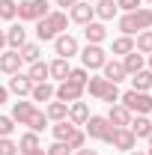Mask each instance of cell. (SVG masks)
<instances>
[{"mask_svg": "<svg viewBox=\"0 0 152 155\" xmlns=\"http://www.w3.org/2000/svg\"><path fill=\"white\" fill-rule=\"evenodd\" d=\"M66 27H69V12L54 9V12H48L45 18L36 21V39L39 42H54L60 33H66Z\"/></svg>", "mask_w": 152, "mask_h": 155, "instance_id": "obj_1", "label": "cell"}, {"mask_svg": "<svg viewBox=\"0 0 152 155\" xmlns=\"http://www.w3.org/2000/svg\"><path fill=\"white\" fill-rule=\"evenodd\" d=\"M116 27H119L122 36H137V33H143V30H152L149 6H140V9H134V12H122L119 21H116Z\"/></svg>", "mask_w": 152, "mask_h": 155, "instance_id": "obj_2", "label": "cell"}, {"mask_svg": "<svg viewBox=\"0 0 152 155\" xmlns=\"http://www.w3.org/2000/svg\"><path fill=\"white\" fill-rule=\"evenodd\" d=\"M87 93L98 101H107V104H116L119 101V87H116L114 81H107V78H90L87 81Z\"/></svg>", "mask_w": 152, "mask_h": 155, "instance_id": "obj_3", "label": "cell"}, {"mask_svg": "<svg viewBox=\"0 0 152 155\" xmlns=\"http://www.w3.org/2000/svg\"><path fill=\"white\" fill-rule=\"evenodd\" d=\"M119 104H122L125 110L137 114V116H146V114H152V93L128 90V93H122V96H119Z\"/></svg>", "mask_w": 152, "mask_h": 155, "instance_id": "obj_4", "label": "cell"}, {"mask_svg": "<svg viewBox=\"0 0 152 155\" xmlns=\"http://www.w3.org/2000/svg\"><path fill=\"white\" fill-rule=\"evenodd\" d=\"M51 12V3L48 0H21L18 3V21L24 24V21H33L36 24L39 18H45Z\"/></svg>", "mask_w": 152, "mask_h": 155, "instance_id": "obj_5", "label": "cell"}, {"mask_svg": "<svg viewBox=\"0 0 152 155\" xmlns=\"http://www.w3.org/2000/svg\"><path fill=\"white\" fill-rule=\"evenodd\" d=\"M84 134L93 137V140H101V143H111L114 125L107 122V116H90V119L84 122Z\"/></svg>", "mask_w": 152, "mask_h": 155, "instance_id": "obj_6", "label": "cell"}, {"mask_svg": "<svg viewBox=\"0 0 152 155\" xmlns=\"http://www.w3.org/2000/svg\"><path fill=\"white\" fill-rule=\"evenodd\" d=\"M81 54V63H84V69L87 72H93V69H101L104 63H107V51L101 48V45H87L84 51H78Z\"/></svg>", "mask_w": 152, "mask_h": 155, "instance_id": "obj_7", "label": "cell"}, {"mask_svg": "<svg viewBox=\"0 0 152 155\" xmlns=\"http://www.w3.org/2000/svg\"><path fill=\"white\" fill-rule=\"evenodd\" d=\"M84 87L75 84V81H60V87H54V98L57 101H66V104H72V101H81L84 98Z\"/></svg>", "mask_w": 152, "mask_h": 155, "instance_id": "obj_8", "label": "cell"}, {"mask_svg": "<svg viewBox=\"0 0 152 155\" xmlns=\"http://www.w3.org/2000/svg\"><path fill=\"white\" fill-rule=\"evenodd\" d=\"M78 51H81V45H78V39L72 36V33H60L57 39H54V54L63 60H69V57H75Z\"/></svg>", "mask_w": 152, "mask_h": 155, "instance_id": "obj_9", "label": "cell"}, {"mask_svg": "<svg viewBox=\"0 0 152 155\" xmlns=\"http://www.w3.org/2000/svg\"><path fill=\"white\" fill-rule=\"evenodd\" d=\"M6 90L12 93V96H30V90H33V81L27 78V72H15V75H9V84H6Z\"/></svg>", "mask_w": 152, "mask_h": 155, "instance_id": "obj_10", "label": "cell"}, {"mask_svg": "<svg viewBox=\"0 0 152 155\" xmlns=\"http://www.w3.org/2000/svg\"><path fill=\"white\" fill-rule=\"evenodd\" d=\"M69 21H75V24H90V21H95V9L93 3H87V0H78L75 6L69 9Z\"/></svg>", "mask_w": 152, "mask_h": 155, "instance_id": "obj_11", "label": "cell"}, {"mask_svg": "<svg viewBox=\"0 0 152 155\" xmlns=\"http://www.w3.org/2000/svg\"><path fill=\"white\" fill-rule=\"evenodd\" d=\"M111 146L119 149V152H131L134 146H137V137L131 134V128H114V134H111Z\"/></svg>", "mask_w": 152, "mask_h": 155, "instance_id": "obj_12", "label": "cell"}, {"mask_svg": "<svg viewBox=\"0 0 152 155\" xmlns=\"http://www.w3.org/2000/svg\"><path fill=\"white\" fill-rule=\"evenodd\" d=\"M21 66H24V60H21L18 51H12V48L0 51V72H6V75H15V72H21Z\"/></svg>", "mask_w": 152, "mask_h": 155, "instance_id": "obj_13", "label": "cell"}, {"mask_svg": "<svg viewBox=\"0 0 152 155\" xmlns=\"http://www.w3.org/2000/svg\"><path fill=\"white\" fill-rule=\"evenodd\" d=\"M84 39H87V45H101V42L107 39L104 21H90V24H84Z\"/></svg>", "mask_w": 152, "mask_h": 155, "instance_id": "obj_14", "label": "cell"}, {"mask_svg": "<svg viewBox=\"0 0 152 155\" xmlns=\"http://www.w3.org/2000/svg\"><path fill=\"white\" fill-rule=\"evenodd\" d=\"M33 114H36V104H33V101H24V98H18V101L12 104V114H9V116L15 119V125H27Z\"/></svg>", "mask_w": 152, "mask_h": 155, "instance_id": "obj_15", "label": "cell"}, {"mask_svg": "<svg viewBox=\"0 0 152 155\" xmlns=\"http://www.w3.org/2000/svg\"><path fill=\"white\" fill-rule=\"evenodd\" d=\"M27 42V27L24 24H12V27H6V48H12V51H18L21 45Z\"/></svg>", "mask_w": 152, "mask_h": 155, "instance_id": "obj_16", "label": "cell"}, {"mask_svg": "<svg viewBox=\"0 0 152 155\" xmlns=\"http://www.w3.org/2000/svg\"><path fill=\"white\" fill-rule=\"evenodd\" d=\"M131 110H125L122 104H111V110H107V122L114 125V128H128V122H131Z\"/></svg>", "mask_w": 152, "mask_h": 155, "instance_id": "obj_17", "label": "cell"}, {"mask_svg": "<svg viewBox=\"0 0 152 155\" xmlns=\"http://www.w3.org/2000/svg\"><path fill=\"white\" fill-rule=\"evenodd\" d=\"M101 72H104V78H107V81H114V84H119V81H125V78H128V72H125V66H122V60H111L107 57V63H104V66H101Z\"/></svg>", "mask_w": 152, "mask_h": 155, "instance_id": "obj_18", "label": "cell"}, {"mask_svg": "<svg viewBox=\"0 0 152 155\" xmlns=\"http://www.w3.org/2000/svg\"><path fill=\"white\" fill-rule=\"evenodd\" d=\"M93 9H95V18H98V21H114L116 15H119L116 0H95Z\"/></svg>", "mask_w": 152, "mask_h": 155, "instance_id": "obj_19", "label": "cell"}, {"mask_svg": "<svg viewBox=\"0 0 152 155\" xmlns=\"http://www.w3.org/2000/svg\"><path fill=\"white\" fill-rule=\"evenodd\" d=\"M128 128H131V134L137 137V140H146V137L152 134V119L149 116H131Z\"/></svg>", "mask_w": 152, "mask_h": 155, "instance_id": "obj_20", "label": "cell"}, {"mask_svg": "<svg viewBox=\"0 0 152 155\" xmlns=\"http://www.w3.org/2000/svg\"><path fill=\"white\" fill-rule=\"evenodd\" d=\"M69 72H72V66H69V60H63V57H54L51 63H48V75H51V81H66Z\"/></svg>", "mask_w": 152, "mask_h": 155, "instance_id": "obj_21", "label": "cell"}, {"mask_svg": "<svg viewBox=\"0 0 152 155\" xmlns=\"http://www.w3.org/2000/svg\"><path fill=\"white\" fill-rule=\"evenodd\" d=\"M128 81H131V90H137V93H149L152 90V72L149 69H140V72L128 75Z\"/></svg>", "mask_w": 152, "mask_h": 155, "instance_id": "obj_22", "label": "cell"}, {"mask_svg": "<svg viewBox=\"0 0 152 155\" xmlns=\"http://www.w3.org/2000/svg\"><path fill=\"white\" fill-rule=\"evenodd\" d=\"M54 98V84L51 81H42V84H33V90H30V101H51Z\"/></svg>", "mask_w": 152, "mask_h": 155, "instance_id": "obj_23", "label": "cell"}, {"mask_svg": "<svg viewBox=\"0 0 152 155\" xmlns=\"http://www.w3.org/2000/svg\"><path fill=\"white\" fill-rule=\"evenodd\" d=\"M45 114H48L51 122H63V119H69V104H66V101H57V98H51L48 107H45Z\"/></svg>", "mask_w": 152, "mask_h": 155, "instance_id": "obj_24", "label": "cell"}, {"mask_svg": "<svg viewBox=\"0 0 152 155\" xmlns=\"http://www.w3.org/2000/svg\"><path fill=\"white\" fill-rule=\"evenodd\" d=\"M87 119H90V104H87V101H72V104H69V122L84 125Z\"/></svg>", "mask_w": 152, "mask_h": 155, "instance_id": "obj_25", "label": "cell"}, {"mask_svg": "<svg viewBox=\"0 0 152 155\" xmlns=\"http://www.w3.org/2000/svg\"><path fill=\"white\" fill-rule=\"evenodd\" d=\"M131 51H134V36H122V33H119V36L111 42V54H114V57H125V54H131Z\"/></svg>", "mask_w": 152, "mask_h": 155, "instance_id": "obj_26", "label": "cell"}, {"mask_svg": "<svg viewBox=\"0 0 152 155\" xmlns=\"http://www.w3.org/2000/svg\"><path fill=\"white\" fill-rule=\"evenodd\" d=\"M18 54H21V60L30 66V63L42 60V45H39V42H24V45L18 48Z\"/></svg>", "mask_w": 152, "mask_h": 155, "instance_id": "obj_27", "label": "cell"}, {"mask_svg": "<svg viewBox=\"0 0 152 155\" xmlns=\"http://www.w3.org/2000/svg\"><path fill=\"white\" fill-rule=\"evenodd\" d=\"M27 78H30L33 84L51 81V75H48V63H45V60H36V63H30V69H27Z\"/></svg>", "mask_w": 152, "mask_h": 155, "instance_id": "obj_28", "label": "cell"}, {"mask_svg": "<svg viewBox=\"0 0 152 155\" xmlns=\"http://www.w3.org/2000/svg\"><path fill=\"white\" fill-rule=\"evenodd\" d=\"M51 131H54V140H63V143H66V140L78 131V125L69 122V119H63V122H54V125H51Z\"/></svg>", "mask_w": 152, "mask_h": 155, "instance_id": "obj_29", "label": "cell"}, {"mask_svg": "<svg viewBox=\"0 0 152 155\" xmlns=\"http://www.w3.org/2000/svg\"><path fill=\"white\" fill-rule=\"evenodd\" d=\"M122 66H125V72H128V75H134V72L146 69V57H143V54H137V51H131V54H125V57H122Z\"/></svg>", "mask_w": 152, "mask_h": 155, "instance_id": "obj_30", "label": "cell"}, {"mask_svg": "<svg viewBox=\"0 0 152 155\" xmlns=\"http://www.w3.org/2000/svg\"><path fill=\"white\" fill-rule=\"evenodd\" d=\"M134 51L137 54H152V30H143V33H137L134 36Z\"/></svg>", "mask_w": 152, "mask_h": 155, "instance_id": "obj_31", "label": "cell"}, {"mask_svg": "<svg viewBox=\"0 0 152 155\" xmlns=\"http://www.w3.org/2000/svg\"><path fill=\"white\" fill-rule=\"evenodd\" d=\"M42 143H39V134L36 131H24V134L18 137V152L24 155V152H30V149H39Z\"/></svg>", "mask_w": 152, "mask_h": 155, "instance_id": "obj_32", "label": "cell"}, {"mask_svg": "<svg viewBox=\"0 0 152 155\" xmlns=\"http://www.w3.org/2000/svg\"><path fill=\"white\" fill-rule=\"evenodd\" d=\"M48 125H51V119H48V114H45V110H39L36 107V114L30 116V122H27V128H30V131H45V128H48Z\"/></svg>", "mask_w": 152, "mask_h": 155, "instance_id": "obj_33", "label": "cell"}, {"mask_svg": "<svg viewBox=\"0 0 152 155\" xmlns=\"http://www.w3.org/2000/svg\"><path fill=\"white\" fill-rule=\"evenodd\" d=\"M0 18L3 21H15L18 18V3H15V0H0Z\"/></svg>", "mask_w": 152, "mask_h": 155, "instance_id": "obj_34", "label": "cell"}, {"mask_svg": "<svg viewBox=\"0 0 152 155\" xmlns=\"http://www.w3.org/2000/svg\"><path fill=\"white\" fill-rule=\"evenodd\" d=\"M66 146H69L72 152H75V149H84V146H87V134H84V128H78L75 134L66 140Z\"/></svg>", "mask_w": 152, "mask_h": 155, "instance_id": "obj_35", "label": "cell"}, {"mask_svg": "<svg viewBox=\"0 0 152 155\" xmlns=\"http://www.w3.org/2000/svg\"><path fill=\"white\" fill-rule=\"evenodd\" d=\"M66 81H75V84H81V87L87 90V81H90V72H87L84 66H81V69H72V72H69V78H66Z\"/></svg>", "mask_w": 152, "mask_h": 155, "instance_id": "obj_36", "label": "cell"}, {"mask_svg": "<svg viewBox=\"0 0 152 155\" xmlns=\"http://www.w3.org/2000/svg\"><path fill=\"white\" fill-rule=\"evenodd\" d=\"M12 131H15V119L6 116V114H0V137H9Z\"/></svg>", "mask_w": 152, "mask_h": 155, "instance_id": "obj_37", "label": "cell"}, {"mask_svg": "<svg viewBox=\"0 0 152 155\" xmlns=\"http://www.w3.org/2000/svg\"><path fill=\"white\" fill-rule=\"evenodd\" d=\"M0 155H18V143L12 137H0Z\"/></svg>", "mask_w": 152, "mask_h": 155, "instance_id": "obj_38", "label": "cell"}, {"mask_svg": "<svg viewBox=\"0 0 152 155\" xmlns=\"http://www.w3.org/2000/svg\"><path fill=\"white\" fill-rule=\"evenodd\" d=\"M45 155H72V149H69V146H66L63 140H54V143H51V146L45 149Z\"/></svg>", "mask_w": 152, "mask_h": 155, "instance_id": "obj_39", "label": "cell"}, {"mask_svg": "<svg viewBox=\"0 0 152 155\" xmlns=\"http://www.w3.org/2000/svg\"><path fill=\"white\" fill-rule=\"evenodd\" d=\"M140 3H143V0H116L119 12H134V9H140Z\"/></svg>", "mask_w": 152, "mask_h": 155, "instance_id": "obj_40", "label": "cell"}, {"mask_svg": "<svg viewBox=\"0 0 152 155\" xmlns=\"http://www.w3.org/2000/svg\"><path fill=\"white\" fill-rule=\"evenodd\" d=\"M54 3H57V6H63V12H66V9H72V6H75L78 0H54Z\"/></svg>", "mask_w": 152, "mask_h": 155, "instance_id": "obj_41", "label": "cell"}, {"mask_svg": "<svg viewBox=\"0 0 152 155\" xmlns=\"http://www.w3.org/2000/svg\"><path fill=\"white\" fill-rule=\"evenodd\" d=\"M6 101H9V90H6V87H0V104H6Z\"/></svg>", "mask_w": 152, "mask_h": 155, "instance_id": "obj_42", "label": "cell"}, {"mask_svg": "<svg viewBox=\"0 0 152 155\" xmlns=\"http://www.w3.org/2000/svg\"><path fill=\"white\" fill-rule=\"evenodd\" d=\"M75 155H98V152H95V149H87V146H84V149H75Z\"/></svg>", "mask_w": 152, "mask_h": 155, "instance_id": "obj_43", "label": "cell"}, {"mask_svg": "<svg viewBox=\"0 0 152 155\" xmlns=\"http://www.w3.org/2000/svg\"><path fill=\"white\" fill-rule=\"evenodd\" d=\"M0 51H6V30H0Z\"/></svg>", "mask_w": 152, "mask_h": 155, "instance_id": "obj_44", "label": "cell"}, {"mask_svg": "<svg viewBox=\"0 0 152 155\" xmlns=\"http://www.w3.org/2000/svg\"><path fill=\"white\" fill-rule=\"evenodd\" d=\"M24 155H45V149L39 146V149H30V152H24Z\"/></svg>", "mask_w": 152, "mask_h": 155, "instance_id": "obj_45", "label": "cell"}, {"mask_svg": "<svg viewBox=\"0 0 152 155\" xmlns=\"http://www.w3.org/2000/svg\"><path fill=\"white\" fill-rule=\"evenodd\" d=\"M125 155H146V152H143V149H137V146H134L131 152H125Z\"/></svg>", "mask_w": 152, "mask_h": 155, "instance_id": "obj_46", "label": "cell"}, {"mask_svg": "<svg viewBox=\"0 0 152 155\" xmlns=\"http://www.w3.org/2000/svg\"><path fill=\"white\" fill-rule=\"evenodd\" d=\"M146 66H149V72H152V54H146Z\"/></svg>", "mask_w": 152, "mask_h": 155, "instance_id": "obj_47", "label": "cell"}, {"mask_svg": "<svg viewBox=\"0 0 152 155\" xmlns=\"http://www.w3.org/2000/svg\"><path fill=\"white\" fill-rule=\"evenodd\" d=\"M146 140H149V149H146V155H152V134L146 137Z\"/></svg>", "mask_w": 152, "mask_h": 155, "instance_id": "obj_48", "label": "cell"}, {"mask_svg": "<svg viewBox=\"0 0 152 155\" xmlns=\"http://www.w3.org/2000/svg\"><path fill=\"white\" fill-rule=\"evenodd\" d=\"M87 3H95V0H87Z\"/></svg>", "mask_w": 152, "mask_h": 155, "instance_id": "obj_49", "label": "cell"}, {"mask_svg": "<svg viewBox=\"0 0 152 155\" xmlns=\"http://www.w3.org/2000/svg\"><path fill=\"white\" fill-rule=\"evenodd\" d=\"M146 3H149V6H152V0H146Z\"/></svg>", "mask_w": 152, "mask_h": 155, "instance_id": "obj_50", "label": "cell"}, {"mask_svg": "<svg viewBox=\"0 0 152 155\" xmlns=\"http://www.w3.org/2000/svg\"><path fill=\"white\" fill-rule=\"evenodd\" d=\"M149 12H152V6H149Z\"/></svg>", "mask_w": 152, "mask_h": 155, "instance_id": "obj_51", "label": "cell"}, {"mask_svg": "<svg viewBox=\"0 0 152 155\" xmlns=\"http://www.w3.org/2000/svg\"><path fill=\"white\" fill-rule=\"evenodd\" d=\"M149 93H152V90H149Z\"/></svg>", "mask_w": 152, "mask_h": 155, "instance_id": "obj_52", "label": "cell"}]
</instances>
